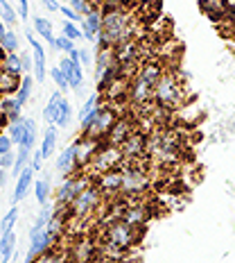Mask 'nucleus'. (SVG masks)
Wrapping results in <instances>:
<instances>
[{"instance_id":"obj_1","label":"nucleus","mask_w":235,"mask_h":263,"mask_svg":"<svg viewBox=\"0 0 235 263\" xmlns=\"http://www.w3.org/2000/svg\"><path fill=\"white\" fill-rule=\"evenodd\" d=\"M143 39V27L129 7L102 9V32L97 48H116L124 41Z\"/></svg>"},{"instance_id":"obj_2","label":"nucleus","mask_w":235,"mask_h":263,"mask_svg":"<svg viewBox=\"0 0 235 263\" xmlns=\"http://www.w3.org/2000/svg\"><path fill=\"white\" fill-rule=\"evenodd\" d=\"M183 152V139L179 129L158 127L147 136V159L154 166H174Z\"/></svg>"},{"instance_id":"obj_3","label":"nucleus","mask_w":235,"mask_h":263,"mask_svg":"<svg viewBox=\"0 0 235 263\" xmlns=\"http://www.w3.org/2000/svg\"><path fill=\"white\" fill-rule=\"evenodd\" d=\"M140 232L124 220H113L102 227V256L106 259H122L127 252L140 240Z\"/></svg>"},{"instance_id":"obj_4","label":"nucleus","mask_w":235,"mask_h":263,"mask_svg":"<svg viewBox=\"0 0 235 263\" xmlns=\"http://www.w3.org/2000/svg\"><path fill=\"white\" fill-rule=\"evenodd\" d=\"M183 102H185V86H183L181 75L174 68H165V73L161 75V80H158L154 89V105L174 111Z\"/></svg>"},{"instance_id":"obj_5","label":"nucleus","mask_w":235,"mask_h":263,"mask_svg":"<svg viewBox=\"0 0 235 263\" xmlns=\"http://www.w3.org/2000/svg\"><path fill=\"white\" fill-rule=\"evenodd\" d=\"M106 204V195L102 193V189L97 184H89L81 193L75 197L73 202H70V218H75V220H91L93 216H100L102 209H104Z\"/></svg>"},{"instance_id":"obj_6","label":"nucleus","mask_w":235,"mask_h":263,"mask_svg":"<svg viewBox=\"0 0 235 263\" xmlns=\"http://www.w3.org/2000/svg\"><path fill=\"white\" fill-rule=\"evenodd\" d=\"M122 161H124L122 150H120L118 145H111V143H106V141H102L100 150L95 152V157H93V161H91V171L97 177V175H102L106 171L120 168L122 166Z\"/></svg>"},{"instance_id":"obj_7","label":"nucleus","mask_w":235,"mask_h":263,"mask_svg":"<svg viewBox=\"0 0 235 263\" xmlns=\"http://www.w3.org/2000/svg\"><path fill=\"white\" fill-rule=\"evenodd\" d=\"M91 184L89 175H68L61 182V186L57 189V206H70V202L77 197L86 186Z\"/></svg>"},{"instance_id":"obj_8","label":"nucleus","mask_w":235,"mask_h":263,"mask_svg":"<svg viewBox=\"0 0 235 263\" xmlns=\"http://www.w3.org/2000/svg\"><path fill=\"white\" fill-rule=\"evenodd\" d=\"M57 240L59 238L48 232V227L39 229V232H36V229H30V250H27L25 263H34L36 256H41V254H46L48 250H52Z\"/></svg>"},{"instance_id":"obj_9","label":"nucleus","mask_w":235,"mask_h":263,"mask_svg":"<svg viewBox=\"0 0 235 263\" xmlns=\"http://www.w3.org/2000/svg\"><path fill=\"white\" fill-rule=\"evenodd\" d=\"M118 111H116V107L109 102V105H102L100 109V116H97V120L93 123V127L86 132V136H93V139H97V141H104L106 136H109V132H111V127L116 125V120H118Z\"/></svg>"},{"instance_id":"obj_10","label":"nucleus","mask_w":235,"mask_h":263,"mask_svg":"<svg viewBox=\"0 0 235 263\" xmlns=\"http://www.w3.org/2000/svg\"><path fill=\"white\" fill-rule=\"evenodd\" d=\"M147 136L143 129H136L131 132V136L120 145L122 150L124 161H140V159H147Z\"/></svg>"},{"instance_id":"obj_11","label":"nucleus","mask_w":235,"mask_h":263,"mask_svg":"<svg viewBox=\"0 0 235 263\" xmlns=\"http://www.w3.org/2000/svg\"><path fill=\"white\" fill-rule=\"evenodd\" d=\"M68 254H70V263H93V259L97 254L95 240L89 236H79L68 248Z\"/></svg>"},{"instance_id":"obj_12","label":"nucleus","mask_w":235,"mask_h":263,"mask_svg":"<svg viewBox=\"0 0 235 263\" xmlns=\"http://www.w3.org/2000/svg\"><path fill=\"white\" fill-rule=\"evenodd\" d=\"M138 129V123H136L134 118H129V116H120L116 120V125L111 127V132H109V136H106V143H111V145H122L124 141L131 136V132H136Z\"/></svg>"},{"instance_id":"obj_13","label":"nucleus","mask_w":235,"mask_h":263,"mask_svg":"<svg viewBox=\"0 0 235 263\" xmlns=\"http://www.w3.org/2000/svg\"><path fill=\"white\" fill-rule=\"evenodd\" d=\"M97 186L106 197H120V189H122V168H113L102 175H97Z\"/></svg>"},{"instance_id":"obj_14","label":"nucleus","mask_w":235,"mask_h":263,"mask_svg":"<svg viewBox=\"0 0 235 263\" xmlns=\"http://www.w3.org/2000/svg\"><path fill=\"white\" fill-rule=\"evenodd\" d=\"M25 39H27V43L32 46V50H34V54H32V59H34V78L39 80V84H41V82L46 80V73H48L46 50H43L41 41L34 36V32H25Z\"/></svg>"},{"instance_id":"obj_15","label":"nucleus","mask_w":235,"mask_h":263,"mask_svg":"<svg viewBox=\"0 0 235 263\" xmlns=\"http://www.w3.org/2000/svg\"><path fill=\"white\" fill-rule=\"evenodd\" d=\"M81 32H84V39L95 43L100 41V32H102V9L95 7L91 14L84 16V21H81Z\"/></svg>"},{"instance_id":"obj_16","label":"nucleus","mask_w":235,"mask_h":263,"mask_svg":"<svg viewBox=\"0 0 235 263\" xmlns=\"http://www.w3.org/2000/svg\"><path fill=\"white\" fill-rule=\"evenodd\" d=\"M77 168H79V161H77V141H73L66 150L59 155L57 159V173H61V175H75L77 173Z\"/></svg>"},{"instance_id":"obj_17","label":"nucleus","mask_w":235,"mask_h":263,"mask_svg":"<svg viewBox=\"0 0 235 263\" xmlns=\"http://www.w3.org/2000/svg\"><path fill=\"white\" fill-rule=\"evenodd\" d=\"M59 68L66 73V78L70 82V89L77 91L81 89V84H84V66L81 62H73L70 57H63L61 62H59Z\"/></svg>"},{"instance_id":"obj_18","label":"nucleus","mask_w":235,"mask_h":263,"mask_svg":"<svg viewBox=\"0 0 235 263\" xmlns=\"http://www.w3.org/2000/svg\"><path fill=\"white\" fill-rule=\"evenodd\" d=\"M199 7L210 21L217 23V21H226L231 3H228V0H199Z\"/></svg>"},{"instance_id":"obj_19","label":"nucleus","mask_w":235,"mask_h":263,"mask_svg":"<svg viewBox=\"0 0 235 263\" xmlns=\"http://www.w3.org/2000/svg\"><path fill=\"white\" fill-rule=\"evenodd\" d=\"M32 182H34V171H32V166H27L23 173L16 177V186H14V202H20L25 200L27 191H30Z\"/></svg>"},{"instance_id":"obj_20","label":"nucleus","mask_w":235,"mask_h":263,"mask_svg":"<svg viewBox=\"0 0 235 263\" xmlns=\"http://www.w3.org/2000/svg\"><path fill=\"white\" fill-rule=\"evenodd\" d=\"M20 102L16 100V96H3V100H0V114H5V118H7V123H16V120H20Z\"/></svg>"},{"instance_id":"obj_21","label":"nucleus","mask_w":235,"mask_h":263,"mask_svg":"<svg viewBox=\"0 0 235 263\" xmlns=\"http://www.w3.org/2000/svg\"><path fill=\"white\" fill-rule=\"evenodd\" d=\"M61 100H63L61 91H54L52 96H50V100H48L46 109H43V120H46L48 125H57L59 111H61Z\"/></svg>"},{"instance_id":"obj_22","label":"nucleus","mask_w":235,"mask_h":263,"mask_svg":"<svg viewBox=\"0 0 235 263\" xmlns=\"http://www.w3.org/2000/svg\"><path fill=\"white\" fill-rule=\"evenodd\" d=\"M32 23H34V32H36V34L43 36V39L50 43L52 48L57 46V39H54V32H52V23H50V21L43 18V16H34V21H32Z\"/></svg>"},{"instance_id":"obj_23","label":"nucleus","mask_w":235,"mask_h":263,"mask_svg":"<svg viewBox=\"0 0 235 263\" xmlns=\"http://www.w3.org/2000/svg\"><path fill=\"white\" fill-rule=\"evenodd\" d=\"M14 250H16V234L14 232L0 236V263L12 261L14 259Z\"/></svg>"},{"instance_id":"obj_24","label":"nucleus","mask_w":235,"mask_h":263,"mask_svg":"<svg viewBox=\"0 0 235 263\" xmlns=\"http://www.w3.org/2000/svg\"><path fill=\"white\" fill-rule=\"evenodd\" d=\"M54 147H57V125H50V127L46 129V134H43L39 152L43 155V159H50L52 152H54Z\"/></svg>"},{"instance_id":"obj_25","label":"nucleus","mask_w":235,"mask_h":263,"mask_svg":"<svg viewBox=\"0 0 235 263\" xmlns=\"http://www.w3.org/2000/svg\"><path fill=\"white\" fill-rule=\"evenodd\" d=\"M34 263H70V254H68V250H63V248H52V250H48L46 254H41V256H36Z\"/></svg>"},{"instance_id":"obj_26","label":"nucleus","mask_w":235,"mask_h":263,"mask_svg":"<svg viewBox=\"0 0 235 263\" xmlns=\"http://www.w3.org/2000/svg\"><path fill=\"white\" fill-rule=\"evenodd\" d=\"M3 68L7 70V73L16 75V78H23L25 75L23 59H20V54H16V52H7V57L3 59Z\"/></svg>"},{"instance_id":"obj_27","label":"nucleus","mask_w":235,"mask_h":263,"mask_svg":"<svg viewBox=\"0 0 235 263\" xmlns=\"http://www.w3.org/2000/svg\"><path fill=\"white\" fill-rule=\"evenodd\" d=\"M36 145V123L32 118H25V134L20 139V147L32 152V147Z\"/></svg>"},{"instance_id":"obj_28","label":"nucleus","mask_w":235,"mask_h":263,"mask_svg":"<svg viewBox=\"0 0 235 263\" xmlns=\"http://www.w3.org/2000/svg\"><path fill=\"white\" fill-rule=\"evenodd\" d=\"M16 220H18V209H16V206H12V209H9V211L3 216V220H0V236H5V234L14 232Z\"/></svg>"},{"instance_id":"obj_29","label":"nucleus","mask_w":235,"mask_h":263,"mask_svg":"<svg viewBox=\"0 0 235 263\" xmlns=\"http://www.w3.org/2000/svg\"><path fill=\"white\" fill-rule=\"evenodd\" d=\"M32 86H34V80H32L30 75H23V80H20V89H18V93H16V100H18L20 105H25V102L30 100Z\"/></svg>"},{"instance_id":"obj_30","label":"nucleus","mask_w":235,"mask_h":263,"mask_svg":"<svg viewBox=\"0 0 235 263\" xmlns=\"http://www.w3.org/2000/svg\"><path fill=\"white\" fill-rule=\"evenodd\" d=\"M7 134H9V139L14 141V145H20V139H23V134H25V118L16 120V123H9Z\"/></svg>"},{"instance_id":"obj_31","label":"nucleus","mask_w":235,"mask_h":263,"mask_svg":"<svg viewBox=\"0 0 235 263\" xmlns=\"http://www.w3.org/2000/svg\"><path fill=\"white\" fill-rule=\"evenodd\" d=\"M0 18H3V23L7 27H14L18 23V14L12 9V5L7 3V0H3V5H0Z\"/></svg>"},{"instance_id":"obj_32","label":"nucleus","mask_w":235,"mask_h":263,"mask_svg":"<svg viewBox=\"0 0 235 263\" xmlns=\"http://www.w3.org/2000/svg\"><path fill=\"white\" fill-rule=\"evenodd\" d=\"M61 34L68 36V39H73V41L84 39V32H81V27L77 23H73V21H63V23H61Z\"/></svg>"},{"instance_id":"obj_33","label":"nucleus","mask_w":235,"mask_h":263,"mask_svg":"<svg viewBox=\"0 0 235 263\" xmlns=\"http://www.w3.org/2000/svg\"><path fill=\"white\" fill-rule=\"evenodd\" d=\"M0 48H3L5 52H18V34L7 30V34L0 39Z\"/></svg>"},{"instance_id":"obj_34","label":"nucleus","mask_w":235,"mask_h":263,"mask_svg":"<svg viewBox=\"0 0 235 263\" xmlns=\"http://www.w3.org/2000/svg\"><path fill=\"white\" fill-rule=\"evenodd\" d=\"M27 166H30V150H25V147H20V152H18V155H16V161H14L12 171H14L16 177H18V175L23 173Z\"/></svg>"},{"instance_id":"obj_35","label":"nucleus","mask_w":235,"mask_h":263,"mask_svg":"<svg viewBox=\"0 0 235 263\" xmlns=\"http://www.w3.org/2000/svg\"><path fill=\"white\" fill-rule=\"evenodd\" d=\"M50 78H52V82L57 84V89L59 91H68L70 89V82H68V78H66V73L59 66H54V68H50Z\"/></svg>"},{"instance_id":"obj_36","label":"nucleus","mask_w":235,"mask_h":263,"mask_svg":"<svg viewBox=\"0 0 235 263\" xmlns=\"http://www.w3.org/2000/svg\"><path fill=\"white\" fill-rule=\"evenodd\" d=\"M70 120H73V107H70V102L61 100V111H59V120H57V127H68Z\"/></svg>"},{"instance_id":"obj_37","label":"nucleus","mask_w":235,"mask_h":263,"mask_svg":"<svg viewBox=\"0 0 235 263\" xmlns=\"http://www.w3.org/2000/svg\"><path fill=\"white\" fill-rule=\"evenodd\" d=\"M34 193H36L39 204H46L48 195H50V184H48V179H39V182H34Z\"/></svg>"},{"instance_id":"obj_38","label":"nucleus","mask_w":235,"mask_h":263,"mask_svg":"<svg viewBox=\"0 0 235 263\" xmlns=\"http://www.w3.org/2000/svg\"><path fill=\"white\" fill-rule=\"evenodd\" d=\"M100 98H102V93H93V96H89V100H86L84 107L79 109V120L84 118V116H89V114H91L95 107H100Z\"/></svg>"},{"instance_id":"obj_39","label":"nucleus","mask_w":235,"mask_h":263,"mask_svg":"<svg viewBox=\"0 0 235 263\" xmlns=\"http://www.w3.org/2000/svg\"><path fill=\"white\" fill-rule=\"evenodd\" d=\"M68 3H70V7H73L75 12H79L81 16L91 14L93 9H95V5H93L91 0H68Z\"/></svg>"},{"instance_id":"obj_40","label":"nucleus","mask_w":235,"mask_h":263,"mask_svg":"<svg viewBox=\"0 0 235 263\" xmlns=\"http://www.w3.org/2000/svg\"><path fill=\"white\" fill-rule=\"evenodd\" d=\"M54 50H61L66 54H70L75 50V41L73 39H68V36H57V46H54Z\"/></svg>"},{"instance_id":"obj_41","label":"nucleus","mask_w":235,"mask_h":263,"mask_svg":"<svg viewBox=\"0 0 235 263\" xmlns=\"http://www.w3.org/2000/svg\"><path fill=\"white\" fill-rule=\"evenodd\" d=\"M61 14H63L68 21H73V23H81V21H84V16H81L79 12H75V9L70 7V5H66V7H61Z\"/></svg>"},{"instance_id":"obj_42","label":"nucleus","mask_w":235,"mask_h":263,"mask_svg":"<svg viewBox=\"0 0 235 263\" xmlns=\"http://www.w3.org/2000/svg\"><path fill=\"white\" fill-rule=\"evenodd\" d=\"M14 161H16V155H14L12 150H9V152H3V155H0V168L14 166Z\"/></svg>"},{"instance_id":"obj_43","label":"nucleus","mask_w":235,"mask_h":263,"mask_svg":"<svg viewBox=\"0 0 235 263\" xmlns=\"http://www.w3.org/2000/svg\"><path fill=\"white\" fill-rule=\"evenodd\" d=\"M12 145H14V141L9 139V134H0V155H3V152H9Z\"/></svg>"},{"instance_id":"obj_44","label":"nucleus","mask_w":235,"mask_h":263,"mask_svg":"<svg viewBox=\"0 0 235 263\" xmlns=\"http://www.w3.org/2000/svg\"><path fill=\"white\" fill-rule=\"evenodd\" d=\"M43 161H46V159H43V155H41V152H36V155L32 157V161H30L32 171H34V173H39L41 168H43Z\"/></svg>"},{"instance_id":"obj_45","label":"nucleus","mask_w":235,"mask_h":263,"mask_svg":"<svg viewBox=\"0 0 235 263\" xmlns=\"http://www.w3.org/2000/svg\"><path fill=\"white\" fill-rule=\"evenodd\" d=\"M20 59H23V68H25V75L27 73H34V59H30L25 52H20Z\"/></svg>"},{"instance_id":"obj_46","label":"nucleus","mask_w":235,"mask_h":263,"mask_svg":"<svg viewBox=\"0 0 235 263\" xmlns=\"http://www.w3.org/2000/svg\"><path fill=\"white\" fill-rule=\"evenodd\" d=\"M18 7H20V21H25L30 16V3L27 0H18Z\"/></svg>"},{"instance_id":"obj_47","label":"nucleus","mask_w":235,"mask_h":263,"mask_svg":"<svg viewBox=\"0 0 235 263\" xmlns=\"http://www.w3.org/2000/svg\"><path fill=\"white\" fill-rule=\"evenodd\" d=\"M79 62H81V66H89V64H93V54H91L89 50H86V48H84V50H79Z\"/></svg>"},{"instance_id":"obj_48","label":"nucleus","mask_w":235,"mask_h":263,"mask_svg":"<svg viewBox=\"0 0 235 263\" xmlns=\"http://www.w3.org/2000/svg\"><path fill=\"white\" fill-rule=\"evenodd\" d=\"M43 5H46V9H50V12H61V5H59L57 0H43Z\"/></svg>"},{"instance_id":"obj_49","label":"nucleus","mask_w":235,"mask_h":263,"mask_svg":"<svg viewBox=\"0 0 235 263\" xmlns=\"http://www.w3.org/2000/svg\"><path fill=\"white\" fill-rule=\"evenodd\" d=\"M0 184H7V173H5V168H0Z\"/></svg>"},{"instance_id":"obj_50","label":"nucleus","mask_w":235,"mask_h":263,"mask_svg":"<svg viewBox=\"0 0 235 263\" xmlns=\"http://www.w3.org/2000/svg\"><path fill=\"white\" fill-rule=\"evenodd\" d=\"M7 34V25L3 23V18H0V39H3V36Z\"/></svg>"}]
</instances>
